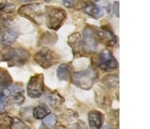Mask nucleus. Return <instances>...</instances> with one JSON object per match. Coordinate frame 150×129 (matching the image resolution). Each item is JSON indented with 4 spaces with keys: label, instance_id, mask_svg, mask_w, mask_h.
<instances>
[{
    "label": "nucleus",
    "instance_id": "9",
    "mask_svg": "<svg viewBox=\"0 0 150 129\" xmlns=\"http://www.w3.org/2000/svg\"><path fill=\"white\" fill-rule=\"evenodd\" d=\"M117 67L116 59L112 56L109 50H103L99 55V68L103 71H111Z\"/></svg>",
    "mask_w": 150,
    "mask_h": 129
},
{
    "label": "nucleus",
    "instance_id": "3",
    "mask_svg": "<svg viewBox=\"0 0 150 129\" xmlns=\"http://www.w3.org/2000/svg\"><path fill=\"white\" fill-rule=\"evenodd\" d=\"M99 44V38L96 29L93 27H86L83 31V42H82V47L86 54H92L96 50Z\"/></svg>",
    "mask_w": 150,
    "mask_h": 129
},
{
    "label": "nucleus",
    "instance_id": "22",
    "mask_svg": "<svg viewBox=\"0 0 150 129\" xmlns=\"http://www.w3.org/2000/svg\"><path fill=\"white\" fill-rule=\"evenodd\" d=\"M47 115H48V110H47V107H44V106H37L33 110V116L37 119H43Z\"/></svg>",
    "mask_w": 150,
    "mask_h": 129
},
{
    "label": "nucleus",
    "instance_id": "21",
    "mask_svg": "<svg viewBox=\"0 0 150 129\" xmlns=\"http://www.w3.org/2000/svg\"><path fill=\"white\" fill-rule=\"evenodd\" d=\"M12 117H10L7 113H1L0 115V128L1 129H7L11 125Z\"/></svg>",
    "mask_w": 150,
    "mask_h": 129
},
{
    "label": "nucleus",
    "instance_id": "8",
    "mask_svg": "<svg viewBox=\"0 0 150 129\" xmlns=\"http://www.w3.org/2000/svg\"><path fill=\"white\" fill-rule=\"evenodd\" d=\"M34 60H35V62L39 63L43 68H49L50 66H52L56 62L57 56L55 55L54 51H51L49 49H43L35 54Z\"/></svg>",
    "mask_w": 150,
    "mask_h": 129
},
{
    "label": "nucleus",
    "instance_id": "11",
    "mask_svg": "<svg viewBox=\"0 0 150 129\" xmlns=\"http://www.w3.org/2000/svg\"><path fill=\"white\" fill-rule=\"evenodd\" d=\"M69 44L70 47L73 49L74 55L81 56L83 55V47H82V39H81V35L78 33H73L72 35H70L69 38Z\"/></svg>",
    "mask_w": 150,
    "mask_h": 129
},
{
    "label": "nucleus",
    "instance_id": "15",
    "mask_svg": "<svg viewBox=\"0 0 150 129\" xmlns=\"http://www.w3.org/2000/svg\"><path fill=\"white\" fill-rule=\"evenodd\" d=\"M17 37H18V32L16 29H13V28L6 29L1 37V43L3 45H10L17 39Z\"/></svg>",
    "mask_w": 150,
    "mask_h": 129
},
{
    "label": "nucleus",
    "instance_id": "27",
    "mask_svg": "<svg viewBox=\"0 0 150 129\" xmlns=\"http://www.w3.org/2000/svg\"><path fill=\"white\" fill-rule=\"evenodd\" d=\"M6 5H7V0H0V11H1Z\"/></svg>",
    "mask_w": 150,
    "mask_h": 129
},
{
    "label": "nucleus",
    "instance_id": "29",
    "mask_svg": "<svg viewBox=\"0 0 150 129\" xmlns=\"http://www.w3.org/2000/svg\"><path fill=\"white\" fill-rule=\"evenodd\" d=\"M104 129H111V128H109V127H106V128H104Z\"/></svg>",
    "mask_w": 150,
    "mask_h": 129
},
{
    "label": "nucleus",
    "instance_id": "26",
    "mask_svg": "<svg viewBox=\"0 0 150 129\" xmlns=\"http://www.w3.org/2000/svg\"><path fill=\"white\" fill-rule=\"evenodd\" d=\"M5 104H6V97L4 96L3 92H0V111H3V110H4Z\"/></svg>",
    "mask_w": 150,
    "mask_h": 129
},
{
    "label": "nucleus",
    "instance_id": "24",
    "mask_svg": "<svg viewBox=\"0 0 150 129\" xmlns=\"http://www.w3.org/2000/svg\"><path fill=\"white\" fill-rule=\"evenodd\" d=\"M66 129H87V127H86V124L83 123V122H76V123H71L69 127H67Z\"/></svg>",
    "mask_w": 150,
    "mask_h": 129
},
{
    "label": "nucleus",
    "instance_id": "25",
    "mask_svg": "<svg viewBox=\"0 0 150 129\" xmlns=\"http://www.w3.org/2000/svg\"><path fill=\"white\" fill-rule=\"evenodd\" d=\"M62 1L66 7H76V5L79 3L78 0H62Z\"/></svg>",
    "mask_w": 150,
    "mask_h": 129
},
{
    "label": "nucleus",
    "instance_id": "5",
    "mask_svg": "<svg viewBox=\"0 0 150 129\" xmlns=\"http://www.w3.org/2000/svg\"><path fill=\"white\" fill-rule=\"evenodd\" d=\"M45 16H48L49 28L56 31L65 21L66 12L62 9H57V7H45Z\"/></svg>",
    "mask_w": 150,
    "mask_h": 129
},
{
    "label": "nucleus",
    "instance_id": "19",
    "mask_svg": "<svg viewBox=\"0 0 150 129\" xmlns=\"http://www.w3.org/2000/svg\"><path fill=\"white\" fill-rule=\"evenodd\" d=\"M103 84L109 87V88L117 87V84H118V77H117V75H115V74L105 75V77L103 78Z\"/></svg>",
    "mask_w": 150,
    "mask_h": 129
},
{
    "label": "nucleus",
    "instance_id": "2",
    "mask_svg": "<svg viewBox=\"0 0 150 129\" xmlns=\"http://www.w3.org/2000/svg\"><path fill=\"white\" fill-rule=\"evenodd\" d=\"M96 75L98 74H96L95 70H86L82 72H76L72 75V82L77 87L87 90L93 87V84L96 80Z\"/></svg>",
    "mask_w": 150,
    "mask_h": 129
},
{
    "label": "nucleus",
    "instance_id": "14",
    "mask_svg": "<svg viewBox=\"0 0 150 129\" xmlns=\"http://www.w3.org/2000/svg\"><path fill=\"white\" fill-rule=\"evenodd\" d=\"M83 11L89 15V16H92L94 18H99L101 16V10H100V7L99 6H96L95 4L91 3V1H88V3H84L83 5Z\"/></svg>",
    "mask_w": 150,
    "mask_h": 129
},
{
    "label": "nucleus",
    "instance_id": "28",
    "mask_svg": "<svg viewBox=\"0 0 150 129\" xmlns=\"http://www.w3.org/2000/svg\"><path fill=\"white\" fill-rule=\"evenodd\" d=\"M20 1H23V3H31L33 0H20Z\"/></svg>",
    "mask_w": 150,
    "mask_h": 129
},
{
    "label": "nucleus",
    "instance_id": "18",
    "mask_svg": "<svg viewBox=\"0 0 150 129\" xmlns=\"http://www.w3.org/2000/svg\"><path fill=\"white\" fill-rule=\"evenodd\" d=\"M12 84V79L9 72L4 68H0V88H7Z\"/></svg>",
    "mask_w": 150,
    "mask_h": 129
},
{
    "label": "nucleus",
    "instance_id": "16",
    "mask_svg": "<svg viewBox=\"0 0 150 129\" xmlns=\"http://www.w3.org/2000/svg\"><path fill=\"white\" fill-rule=\"evenodd\" d=\"M72 68L70 65H61L57 68V78L60 80H69L71 77Z\"/></svg>",
    "mask_w": 150,
    "mask_h": 129
},
{
    "label": "nucleus",
    "instance_id": "13",
    "mask_svg": "<svg viewBox=\"0 0 150 129\" xmlns=\"http://www.w3.org/2000/svg\"><path fill=\"white\" fill-rule=\"evenodd\" d=\"M89 125L94 129H100L103 125V115L99 111H91L88 115Z\"/></svg>",
    "mask_w": 150,
    "mask_h": 129
},
{
    "label": "nucleus",
    "instance_id": "6",
    "mask_svg": "<svg viewBox=\"0 0 150 129\" xmlns=\"http://www.w3.org/2000/svg\"><path fill=\"white\" fill-rule=\"evenodd\" d=\"M44 93V82H43V74H37L29 79L27 85V94L33 99L39 97Z\"/></svg>",
    "mask_w": 150,
    "mask_h": 129
},
{
    "label": "nucleus",
    "instance_id": "7",
    "mask_svg": "<svg viewBox=\"0 0 150 129\" xmlns=\"http://www.w3.org/2000/svg\"><path fill=\"white\" fill-rule=\"evenodd\" d=\"M1 92L6 99H10V101L12 104H22L25 100L23 85L22 84H13L11 87L5 88Z\"/></svg>",
    "mask_w": 150,
    "mask_h": 129
},
{
    "label": "nucleus",
    "instance_id": "23",
    "mask_svg": "<svg viewBox=\"0 0 150 129\" xmlns=\"http://www.w3.org/2000/svg\"><path fill=\"white\" fill-rule=\"evenodd\" d=\"M11 129H26V124L22 122L20 118H12L11 121V125H10Z\"/></svg>",
    "mask_w": 150,
    "mask_h": 129
},
{
    "label": "nucleus",
    "instance_id": "12",
    "mask_svg": "<svg viewBox=\"0 0 150 129\" xmlns=\"http://www.w3.org/2000/svg\"><path fill=\"white\" fill-rule=\"evenodd\" d=\"M44 100L51 107H57V106H60L64 102V97L55 92H48L45 96H44Z\"/></svg>",
    "mask_w": 150,
    "mask_h": 129
},
{
    "label": "nucleus",
    "instance_id": "1",
    "mask_svg": "<svg viewBox=\"0 0 150 129\" xmlns=\"http://www.w3.org/2000/svg\"><path fill=\"white\" fill-rule=\"evenodd\" d=\"M18 13L32 20L37 25H42L44 22V18H45V7L40 4L25 5L18 10Z\"/></svg>",
    "mask_w": 150,
    "mask_h": 129
},
{
    "label": "nucleus",
    "instance_id": "10",
    "mask_svg": "<svg viewBox=\"0 0 150 129\" xmlns=\"http://www.w3.org/2000/svg\"><path fill=\"white\" fill-rule=\"evenodd\" d=\"M96 33H98L99 42L105 43L106 45H109V47H115L117 44L116 35L112 33V31L109 27H101L100 29H96Z\"/></svg>",
    "mask_w": 150,
    "mask_h": 129
},
{
    "label": "nucleus",
    "instance_id": "17",
    "mask_svg": "<svg viewBox=\"0 0 150 129\" xmlns=\"http://www.w3.org/2000/svg\"><path fill=\"white\" fill-rule=\"evenodd\" d=\"M56 125V116L50 113L47 115L43 118V123H42V129H55Z\"/></svg>",
    "mask_w": 150,
    "mask_h": 129
},
{
    "label": "nucleus",
    "instance_id": "4",
    "mask_svg": "<svg viewBox=\"0 0 150 129\" xmlns=\"http://www.w3.org/2000/svg\"><path fill=\"white\" fill-rule=\"evenodd\" d=\"M28 51L23 50V49H11L7 50L3 60L6 61L10 66H22L23 63H26V61L28 60Z\"/></svg>",
    "mask_w": 150,
    "mask_h": 129
},
{
    "label": "nucleus",
    "instance_id": "20",
    "mask_svg": "<svg viewBox=\"0 0 150 129\" xmlns=\"http://www.w3.org/2000/svg\"><path fill=\"white\" fill-rule=\"evenodd\" d=\"M77 117H78L77 113H74L72 111H67V112H65V113L61 115V122L66 123V124H71L73 122H76Z\"/></svg>",
    "mask_w": 150,
    "mask_h": 129
}]
</instances>
